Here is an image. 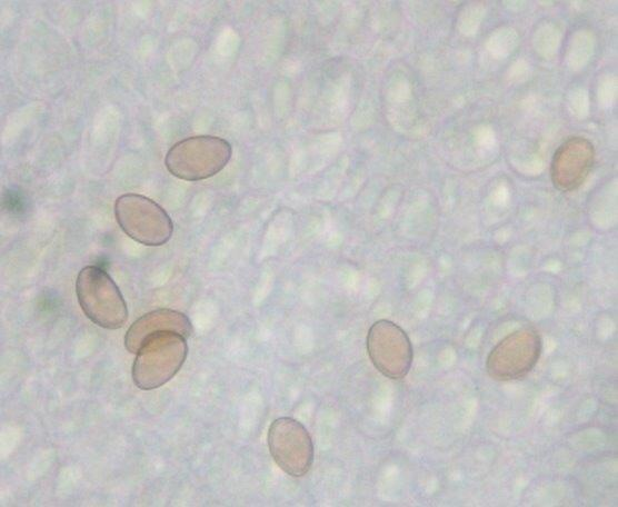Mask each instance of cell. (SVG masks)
Returning <instances> with one entry per match:
<instances>
[{"label":"cell","instance_id":"cell-1","mask_svg":"<svg viewBox=\"0 0 618 507\" xmlns=\"http://www.w3.org/2000/svg\"><path fill=\"white\" fill-rule=\"evenodd\" d=\"M188 355L187 338L173 331L149 336L137 351L131 376L142 390L156 389L168 382L182 367Z\"/></svg>","mask_w":618,"mask_h":507},{"label":"cell","instance_id":"cell-2","mask_svg":"<svg viewBox=\"0 0 618 507\" xmlns=\"http://www.w3.org/2000/svg\"><path fill=\"white\" fill-rule=\"evenodd\" d=\"M232 147L217 136H193L176 142L167 152L168 171L182 180L199 181L220 172L229 162Z\"/></svg>","mask_w":618,"mask_h":507},{"label":"cell","instance_id":"cell-3","mask_svg":"<svg viewBox=\"0 0 618 507\" xmlns=\"http://www.w3.org/2000/svg\"><path fill=\"white\" fill-rule=\"evenodd\" d=\"M76 292L84 315L96 325L106 329H118L128 319V308L123 296L109 276L99 266H86L78 274Z\"/></svg>","mask_w":618,"mask_h":507},{"label":"cell","instance_id":"cell-4","mask_svg":"<svg viewBox=\"0 0 618 507\" xmlns=\"http://www.w3.org/2000/svg\"><path fill=\"white\" fill-rule=\"evenodd\" d=\"M114 216L126 235L146 246H162L173 232V222L167 211L143 195L124 193L118 197Z\"/></svg>","mask_w":618,"mask_h":507},{"label":"cell","instance_id":"cell-5","mask_svg":"<svg viewBox=\"0 0 618 507\" xmlns=\"http://www.w3.org/2000/svg\"><path fill=\"white\" fill-rule=\"evenodd\" d=\"M540 334L525 326L505 336L489 351L486 371L497 381L520 380L536 367L541 356Z\"/></svg>","mask_w":618,"mask_h":507},{"label":"cell","instance_id":"cell-6","mask_svg":"<svg viewBox=\"0 0 618 507\" xmlns=\"http://www.w3.org/2000/svg\"><path fill=\"white\" fill-rule=\"evenodd\" d=\"M368 356L376 369L390 379H402L413 360V348L407 332L388 319L371 325L366 338Z\"/></svg>","mask_w":618,"mask_h":507},{"label":"cell","instance_id":"cell-7","mask_svg":"<svg viewBox=\"0 0 618 507\" xmlns=\"http://www.w3.org/2000/svg\"><path fill=\"white\" fill-rule=\"evenodd\" d=\"M267 440L271 457L286 474L299 478L310 470L315 457L312 439L297 419H275L269 426Z\"/></svg>","mask_w":618,"mask_h":507},{"label":"cell","instance_id":"cell-8","mask_svg":"<svg viewBox=\"0 0 618 507\" xmlns=\"http://www.w3.org/2000/svg\"><path fill=\"white\" fill-rule=\"evenodd\" d=\"M596 159L594 143L581 136L566 139L554 152L550 180L562 192L577 190L587 180Z\"/></svg>","mask_w":618,"mask_h":507},{"label":"cell","instance_id":"cell-9","mask_svg":"<svg viewBox=\"0 0 618 507\" xmlns=\"http://www.w3.org/2000/svg\"><path fill=\"white\" fill-rule=\"evenodd\" d=\"M173 331L188 338L193 327L187 315L173 309H156L138 318L127 330L124 346L129 352L137 354L142 342L152 334Z\"/></svg>","mask_w":618,"mask_h":507}]
</instances>
